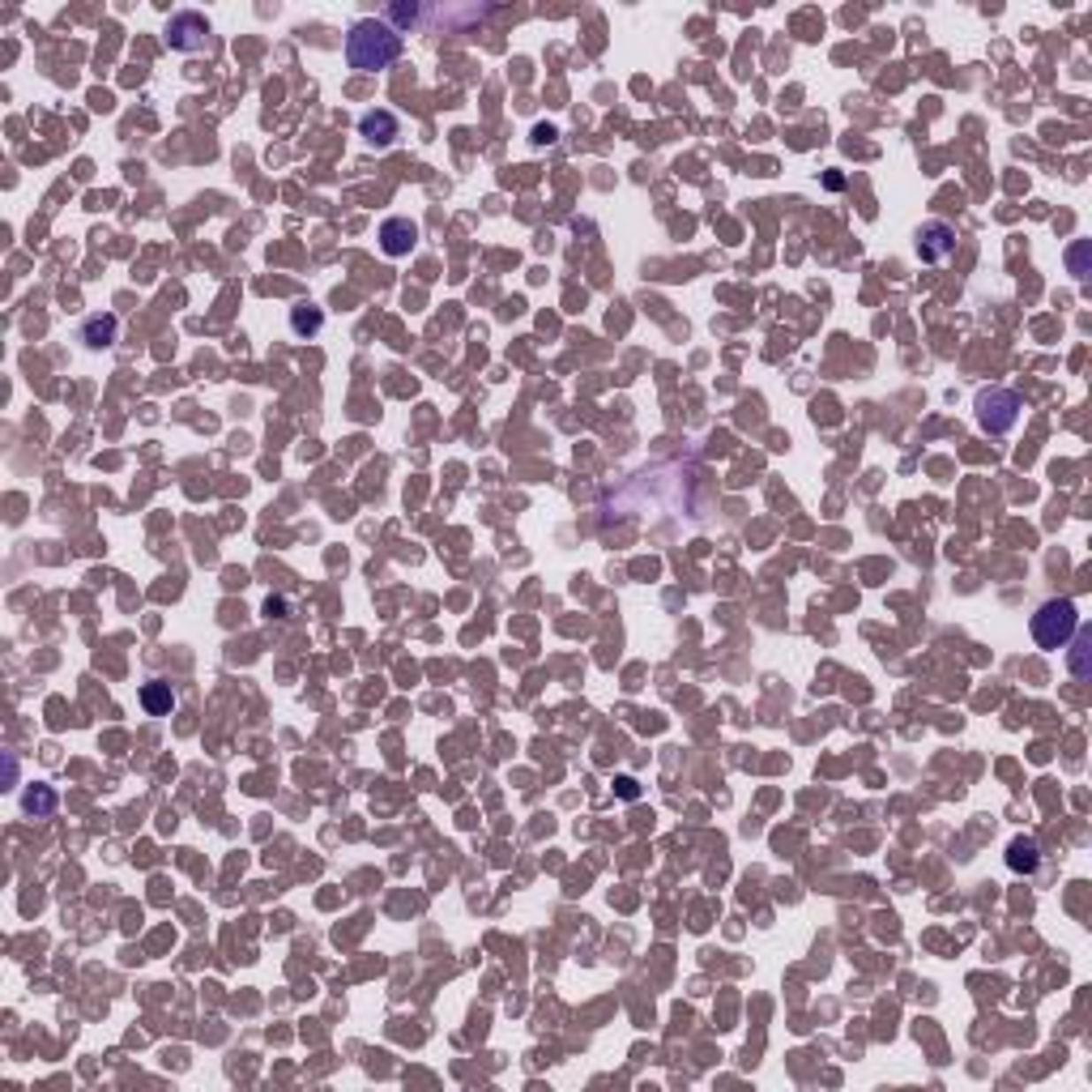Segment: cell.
Wrapping results in <instances>:
<instances>
[{"instance_id": "9", "label": "cell", "mask_w": 1092, "mask_h": 1092, "mask_svg": "<svg viewBox=\"0 0 1092 1092\" xmlns=\"http://www.w3.org/2000/svg\"><path fill=\"white\" fill-rule=\"evenodd\" d=\"M1007 867H1012L1016 874H1033L1037 867H1042V853H1037V845H1033V841L1016 836V841H1012V850H1007Z\"/></svg>"}, {"instance_id": "15", "label": "cell", "mask_w": 1092, "mask_h": 1092, "mask_svg": "<svg viewBox=\"0 0 1092 1092\" xmlns=\"http://www.w3.org/2000/svg\"><path fill=\"white\" fill-rule=\"evenodd\" d=\"M389 18H393V22H414V18H418V9H414V4H393Z\"/></svg>"}, {"instance_id": "2", "label": "cell", "mask_w": 1092, "mask_h": 1092, "mask_svg": "<svg viewBox=\"0 0 1092 1092\" xmlns=\"http://www.w3.org/2000/svg\"><path fill=\"white\" fill-rule=\"evenodd\" d=\"M1075 628H1080V615H1075V602H1071V598H1050V602H1042L1037 615H1033V640H1037L1042 649H1050V653L1067 649V640L1075 636Z\"/></svg>"}, {"instance_id": "1", "label": "cell", "mask_w": 1092, "mask_h": 1092, "mask_svg": "<svg viewBox=\"0 0 1092 1092\" xmlns=\"http://www.w3.org/2000/svg\"><path fill=\"white\" fill-rule=\"evenodd\" d=\"M401 30L389 22H380V18H363V22L350 26V34H346V65L350 69H359V73H380V69H389L393 60L401 56Z\"/></svg>"}, {"instance_id": "4", "label": "cell", "mask_w": 1092, "mask_h": 1092, "mask_svg": "<svg viewBox=\"0 0 1092 1092\" xmlns=\"http://www.w3.org/2000/svg\"><path fill=\"white\" fill-rule=\"evenodd\" d=\"M167 48L171 51H201L205 43H210V18L205 13H193V9H184V13H175L167 22Z\"/></svg>"}, {"instance_id": "6", "label": "cell", "mask_w": 1092, "mask_h": 1092, "mask_svg": "<svg viewBox=\"0 0 1092 1092\" xmlns=\"http://www.w3.org/2000/svg\"><path fill=\"white\" fill-rule=\"evenodd\" d=\"M414 243H418V226H414L410 218H385L380 222V248H385V256H393V261H401V256H410Z\"/></svg>"}, {"instance_id": "13", "label": "cell", "mask_w": 1092, "mask_h": 1092, "mask_svg": "<svg viewBox=\"0 0 1092 1092\" xmlns=\"http://www.w3.org/2000/svg\"><path fill=\"white\" fill-rule=\"evenodd\" d=\"M320 325H325V316L316 312L312 303H299V308L291 312V329L299 333V338H303V333H320Z\"/></svg>"}, {"instance_id": "16", "label": "cell", "mask_w": 1092, "mask_h": 1092, "mask_svg": "<svg viewBox=\"0 0 1092 1092\" xmlns=\"http://www.w3.org/2000/svg\"><path fill=\"white\" fill-rule=\"evenodd\" d=\"M619 794H623V798H636V781H619Z\"/></svg>"}, {"instance_id": "5", "label": "cell", "mask_w": 1092, "mask_h": 1092, "mask_svg": "<svg viewBox=\"0 0 1092 1092\" xmlns=\"http://www.w3.org/2000/svg\"><path fill=\"white\" fill-rule=\"evenodd\" d=\"M951 248H956V231H951L947 222H926L922 231H918V256H922L926 265L947 261Z\"/></svg>"}, {"instance_id": "8", "label": "cell", "mask_w": 1092, "mask_h": 1092, "mask_svg": "<svg viewBox=\"0 0 1092 1092\" xmlns=\"http://www.w3.org/2000/svg\"><path fill=\"white\" fill-rule=\"evenodd\" d=\"M1067 645H1075L1067 653V666H1071V675L1075 679H1088L1092 675V666H1088V649H1092V631L1088 628H1075V636H1071Z\"/></svg>"}, {"instance_id": "14", "label": "cell", "mask_w": 1092, "mask_h": 1092, "mask_svg": "<svg viewBox=\"0 0 1092 1092\" xmlns=\"http://www.w3.org/2000/svg\"><path fill=\"white\" fill-rule=\"evenodd\" d=\"M1067 261H1071V273H1075V278L1084 282V278H1088V243H1075Z\"/></svg>"}, {"instance_id": "12", "label": "cell", "mask_w": 1092, "mask_h": 1092, "mask_svg": "<svg viewBox=\"0 0 1092 1092\" xmlns=\"http://www.w3.org/2000/svg\"><path fill=\"white\" fill-rule=\"evenodd\" d=\"M22 806H26V815H51L56 811V794H51L48 785H30Z\"/></svg>"}, {"instance_id": "11", "label": "cell", "mask_w": 1092, "mask_h": 1092, "mask_svg": "<svg viewBox=\"0 0 1092 1092\" xmlns=\"http://www.w3.org/2000/svg\"><path fill=\"white\" fill-rule=\"evenodd\" d=\"M81 338H86V346H95V350L111 346V341H116V316H95V320H86Z\"/></svg>"}, {"instance_id": "3", "label": "cell", "mask_w": 1092, "mask_h": 1092, "mask_svg": "<svg viewBox=\"0 0 1092 1092\" xmlns=\"http://www.w3.org/2000/svg\"><path fill=\"white\" fill-rule=\"evenodd\" d=\"M1019 418V397L1012 389H986L977 397V423L990 431V436H1003L1012 431Z\"/></svg>"}, {"instance_id": "10", "label": "cell", "mask_w": 1092, "mask_h": 1092, "mask_svg": "<svg viewBox=\"0 0 1092 1092\" xmlns=\"http://www.w3.org/2000/svg\"><path fill=\"white\" fill-rule=\"evenodd\" d=\"M141 704H146L149 717H167L171 708H175V691H171V683H146V687H141Z\"/></svg>"}, {"instance_id": "7", "label": "cell", "mask_w": 1092, "mask_h": 1092, "mask_svg": "<svg viewBox=\"0 0 1092 1092\" xmlns=\"http://www.w3.org/2000/svg\"><path fill=\"white\" fill-rule=\"evenodd\" d=\"M397 133H401V120L393 111H367L363 120H359V137L376 149H389L397 141Z\"/></svg>"}]
</instances>
